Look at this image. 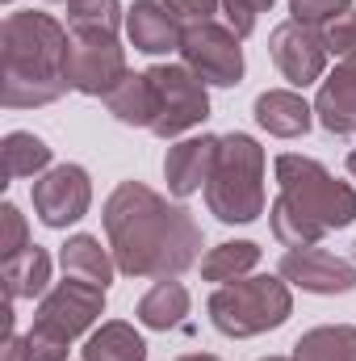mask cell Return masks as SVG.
<instances>
[{
  "label": "cell",
  "instance_id": "6da1fadb",
  "mask_svg": "<svg viewBox=\"0 0 356 361\" xmlns=\"http://www.w3.org/2000/svg\"><path fill=\"white\" fill-rule=\"evenodd\" d=\"M105 235L117 269L130 277H177L201 248V227L193 214L184 206H168L139 180H122L105 202Z\"/></svg>",
  "mask_w": 356,
  "mask_h": 361
},
{
  "label": "cell",
  "instance_id": "7a4b0ae2",
  "mask_svg": "<svg viewBox=\"0 0 356 361\" xmlns=\"http://www.w3.org/2000/svg\"><path fill=\"white\" fill-rule=\"evenodd\" d=\"M68 34L46 13H8L0 25V55H4V92L0 101L8 109L25 105H51L68 92L63 59H68Z\"/></svg>",
  "mask_w": 356,
  "mask_h": 361
},
{
  "label": "cell",
  "instance_id": "3957f363",
  "mask_svg": "<svg viewBox=\"0 0 356 361\" xmlns=\"http://www.w3.org/2000/svg\"><path fill=\"white\" fill-rule=\"evenodd\" d=\"M205 202L222 223H252L265 214V152L248 135L218 139V160L205 180Z\"/></svg>",
  "mask_w": 356,
  "mask_h": 361
},
{
  "label": "cell",
  "instance_id": "277c9868",
  "mask_svg": "<svg viewBox=\"0 0 356 361\" xmlns=\"http://www.w3.org/2000/svg\"><path fill=\"white\" fill-rule=\"evenodd\" d=\"M293 298L285 277H239L214 290L210 298V319L227 336H260L289 319Z\"/></svg>",
  "mask_w": 356,
  "mask_h": 361
},
{
  "label": "cell",
  "instance_id": "5b68a950",
  "mask_svg": "<svg viewBox=\"0 0 356 361\" xmlns=\"http://www.w3.org/2000/svg\"><path fill=\"white\" fill-rule=\"evenodd\" d=\"M276 180H281V197H285L293 210H302L314 227L336 231V227L356 223L352 185L336 180L319 160H306V156H281V160H276Z\"/></svg>",
  "mask_w": 356,
  "mask_h": 361
},
{
  "label": "cell",
  "instance_id": "8992f818",
  "mask_svg": "<svg viewBox=\"0 0 356 361\" xmlns=\"http://www.w3.org/2000/svg\"><path fill=\"white\" fill-rule=\"evenodd\" d=\"M151 92H155V122L151 130L160 139H177L189 126H197L210 114V97H205V80L180 63H155L147 72Z\"/></svg>",
  "mask_w": 356,
  "mask_h": 361
},
{
  "label": "cell",
  "instance_id": "52a82bcc",
  "mask_svg": "<svg viewBox=\"0 0 356 361\" xmlns=\"http://www.w3.org/2000/svg\"><path fill=\"white\" fill-rule=\"evenodd\" d=\"M105 311V286H92L80 277H68L59 281L42 302H38V315H34V328L72 345L84 328H92Z\"/></svg>",
  "mask_w": 356,
  "mask_h": 361
},
{
  "label": "cell",
  "instance_id": "ba28073f",
  "mask_svg": "<svg viewBox=\"0 0 356 361\" xmlns=\"http://www.w3.org/2000/svg\"><path fill=\"white\" fill-rule=\"evenodd\" d=\"M63 80L68 89L89 92V97H109L126 80V55L113 34H76L63 59Z\"/></svg>",
  "mask_w": 356,
  "mask_h": 361
},
{
  "label": "cell",
  "instance_id": "9c48e42d",
  "mask_svg": "<svg viewBox=\"0 0 356 361\" xmlns=\"http://www.w3.org/2000/svg\"><path fill=\"white\" fill-rule=\"evenodd\" d=\"M180 55H184V68L197 72L205 85L231 89V85H239V76H243V51H239V38H235L227 25L193 21V25L180 34Z\"/></svg>",
  "mask_w": 356,
  "mask_h": 361
},
{
  "label": "cell",
  "instance_id": "30bf717a",
  "mask_svg": "<svg viewBox=\"0 0 356 361\" xmlns=\"http://www.w3.org/2000/svg\"><path fill=\"white\" fill-rule=\"evenodd\" d=\"M92 185L80 164H59L46 177L34 180V210L46 227H68L89 214Z\"/></svg>",
  "mask_w": 356,
  "mask_h": 361
},
{
  "label": "cell",
  "instance_id": "8fae6325",
  "mask_svg": "<svg viewBox=\"0 0 356 361\" xmlns=\"http://www.w3.org/2000/svg\"><path fill=\"white\" fill-rule=\"evenodd\" d=\"M268 47H272V59L285 72V80L298 85V89L314 85L323 76V68H327V47H323V34L314 25L285 21V25L272 30V42Z\"/></svg>",
  "mask_w": 356,
  "mask_h": 361
},
{
  "label": "cell",
  "instance_id": "7c38bea8",
  "mask_svg": "<svg viewBox=\"0 0 356 361\" xmlns=\"http://www.w3.org/2000/svg\"><path fill=\"white\" fill-rule=\"evenodd\" d=\"M281 277L310 290V294H348L356 290V265L344 257H331L323 248H293L281 261Z\"/></svg>",
  "mask_w": 356,
  "mask_h": 361
},
{
  "label": "cell",
  "instance_id": "4fadbf2b",
  "mask_svg": "<svg viewBox=\"0 0 356 361\" xmlns=\"http://www.w3.org/2000/svg\"><path fill=\"white\" fill-rule=\"evenodd\" d=\"M214 160H218V139L214 135H201V139H184L168 152L164 160V177H168V189L177 197H189L197 193L210 173H214Z\"/></svg>",
  "mask_w": 356,
  "mask_h": 361
},
{
  "label": "cell",
  "instance_id": "5bb4252c",
  "mask_svg": "<svg viewBox=\"0 0 356 361\" xmlns=\"http://www.w3.org/2000/svg\"><path fill=\"white\" fill-rule=\"evenodd\" d=\"M126 30H130L134 51H147V55L180 51V34H184L177 25V13L168 4H155V0H134V8L126 17Z\"/></svg>",
  "mask_w": 356,
  "mask_h": 361
},
{
  "label": "cell",
  "instance_id": "9a60e30c",
  "mask_svg": "<svg viewBox=\"0 0 356 361\" xmlns=\"http://www.w3.org/2000/svg\"><path fill=\"white\" fill-rule=\"evenodd\" d=\"M314 114H319V122L331 135H352L356 130V59H344L323 80L319 101H314Z\"/></svg>",
  "mask_w": 356,
  "mask_h": 361
},
{
  "label": "cell",
  "instance_id": "2e32d148",
  "mask_svg": "<svg viewBox=\"0 0 356 361\" xmlns=\"http://www.w3.org/2000/svg\"><path fill=\"white\" fill-rule=\"evenodd\" d=\"M310 105L298 97V92L272 89L256 97V122L265 126L268 135H281V139H298L310 130Z\"/></svg>",
  "mask_w": 356,
  "mask_h": 361
},
{
  "label": "cell",
  "instance_id": "e0dca14e",
  "mask_svg": "<svg viewBox=\"0 0 356 361\" xmlns=\"http://www.w3.org/2000/svg\"><path fill=\"white\" fill-rule=\"evenodd\" d=\"M0 281H4V294H8V298H34V294H42L46 281H51V257H46L38 244H30V248L4 257Z\"/></svg>",
  "mask_w": 356,
  "mask_h": 361
},
{
  "label": "cell",
  "instance_id": "ac0fdd59",
  "mask_svg": "<svg viewBox=\"0 0 356 361\" xmlns=\"http://www.w3.org/2000/svg\"><path fill=\"white\" fill-rule=\"evenodd\" d=\"M184 315H189V290H184L180 281H172V277H160V281L143 294V302H139V319H143L147 328H155V332L177 328Z\"/></svg>",
  "mask_w": 356,
  "mask_h": 361
},
{
  "label": "cell",
  "instance_id": "d6986e66",
  "mask_svg": "<svg viewBox=\"0 0 356 361\" xmlns=\"http://www.w3.org/2000/svg\"><path fill=\"white\" fill-rule=\"evenodd\" d=\"M84 361H147V345L130 324H101V332H92L89 345L80 349Z\"/></svg>",
  "mask_w": 356,
  "mask_h": 361
},
{
  "label": "cell",
  "instance_id": "ffe728a7",
  "mask_svg": "<svg viewBox=\"0 0 356 361\" xmlns=\"http://www.w3.org/2000/svg\"><path fill=\"white\" fill-rule=\"evenodd\" d=\"M59 261H63V273L68 277H80V281H92V286H109L113 265H117V261H109V252L92 235H72L63 244V257Z\"/></svg>",
  "mask_w": 356,
  "mask_h": 361
},
{
  "label": "cell",
  "instance_id": "44dd1931",
  "mask_svg": "<svg viewBox=\"0 0 356 361\" xmlns=\"http://www.w3.org/2000/svg\"><path fill=\"white\" fill-rule=\"evenodd\" d=\"M105 101H109V114L117 122H126V126H151L155 122V92H151L147 72L143 76H126Z\"/></svg>",
  "mask_w": 356,
  "mask_h": 361
},
{
  "label": "cell",
  "instance_id": "7402d4cb",
  "mask_svg": "<svg viewBox=\"0 0 356 361\" xmlns=\"http://www.w3.org/2000/svg\"><path fill=\"white\" fill-rule=\"evenodd\" d=\"M293 361H356V328H314L293 345Z\"/></svg>",
  "mask_w": 356,
  "mask_h": 361
},
{
  "label": "cell",
  "instance_id": "603a6c76",
  "mask_svg": "<svg viewBox=\"0 0 356 361\" xmlns=\"http://www.w3.org/2000/svg\"><path fill=\"white\" fill-rule=\"evenodd\" d=\"M0 152H4V180L34 177V173H42L51 164V147L30 130H13Z\"/></svg>",
  "mask_w": 356,
  "mask_h": 361
},
{
  "label": "cell",
  "instance_id": "cb8c5ba5",
  "mask_svg": "<svg viewBox=\"0 0 356 361\" xmlns=\"http://www.w3.org/2000/svg\"><path fill=\"white\" fill-rule=\"evenodd\" d=\"M256 265H260V248L248 244V240H235V244H218L201 261V277L205 281H239L243 273H252Z\"/></svg>",
  "mask_w": 356,
  "mask_h": 361
},
{
  "label": "cell",
  "instance_id": "d4e9b609",
  "mask_svg": "<svg viewBox=\"0 0 356 361\" xmlns=\"http://www.w3.org/2000/svg\"><path fill=\"white\" fill-rule=\"evenodd\" d=\"M268 219H272V235H276L285 248H314V244L327 235V231H323V227H314L302 210H293L285 197H276V202H272Z\"/></svg>",
  "mask_w": 356,
  "mask_h": 361
},
{
  "label": "cell",
  "instance_id": "484cf974",
  "mask_svg": "<svg viewBox=\"0 0 356 361\" xmlns=\"http://www.w3.org/2000/svg\"><path fill=\"white\" fill-rule=\"evenodd\" d=\"M122 21L117 0H72L68 4V30L72 34H113Z\"/></svg>",
  "mask_w": 356,
  "mask_h": 361
},
{
  "label": "cell",
  "instance_id": "4316f807",
  "mask_svg": "<svg viewBox=\"0 0 356 361\" xmlns=\"http://www.w3.org/2000/svg\"><path fill=\"white\" fill-rule=\"evenodd\" d=\"M323 47H327V55L356 59V13H352V8L323 25Z\"/></svg>",
  "mask_w": 356,
  "mask_h": 361
},
{
  "label": "cell",
  "instance_id": "83f0119b",
  "mask_svg": "<svg viewBox=\"0 0 356 361\" xmlns=\"http://www.w3.org/2000/svg\"><path fill=\"white\" fill-rule=\"evenodd\" d=\"M348 8H352V0H289L293 21H302V25H327Z\"/></svg>",
  "mask_w": 356,
  "mask_h": 361
},
{
  "label": "cell",
  "instance_id": "f1b7e54d",
  "mask_svg": "<svg viewBox=\"0 0 356 361\" xmlns=\"http://www.w3.org/2000/svg\"><path fill=\"white\" fill-rule=\"evenodd\" d=\"M272 8V0H222V13H227V30L235 38H248L256 30V17Z\"/></svg>",
  "mask_w": 356,
  "mask_h": 361
},
{
  "label": "cell",
  "instance_id": "f546056e",
  "mask_svg": "<svg viewBox=\"0 0 356 361\" xmlns=\"http://www.w3.org/2000/svg\"><path fill=\"white\" fill-rule=\"evenodd\" d=\"M21 248H30L25 244V219H21V210L13 202H4L0 206V257H13Z\"/></svg>",
  "mask_w": 356,
  "mask_h": 361
},
{
  "label": "cell",
  "instance_id": "4dcf8cb0",
  "mask_svg": "<svg viewBox=\"0 0 356 361\" xmlns=\"http://www.w3.org/2000/svg\"><path fill=\"white\" fill-rule=\"evenodd\" d=\"M25 357L30 361H68V345L55 341V336H46V332H38V328H30V336H25Z\"/></svg>",
  "mask_w": 356,
  "mask_h": 361
},
{
  "label": "cell",
  "instance_id": "1f68e13d",
  "mask_svg": "<svg viewBox=\"0 0 356 361\" xmlns=\"http://www.w3.org/2000/svg\"><path fill=\"white\" fill-rule=\"evenodd\" d=\"M164 4L184 21H210L218 13V0H164Z\"/></svg>",
  "mask_w": 356,
  "mask_h": 361
},
{
  "label": "cell",
  "instance_id": "d6a6232c",
  "mask_svg": "<svg viewBox=\"0 0 356 361\" xmlns=\"http://www.w3.org/2000/svg\"><path fill=\"white\" fill-rule=\"evenodd\" d=\"M180 361H218V357H210V353H189V357H180Z\"/></svg>",
  "mask_w": 356,
  "mask_h": 361
},
{
  "label": "cell",
  "instance_id": "836d02e7",
  "mask_svg": "<svg viewBox=\"0 0 356 361\" xmlns=\"http://www.w3.org/2000/svg\"><path fill=\"white\" fill-rule=\"evenodd\" d=\"M348 173H352V177H356V152H352V156H348Z\"/></svg>",
  "mask_w": 356,
  "mask_h": 361
},
{
  "label": "cell",
  "instance_id": "e575fe53",
  "mask_svg": "<svg viewBox=\"0 0 356 361\" xmlns=\"http://www.w3.org/2000/svg\"><path fill=\"white\" fill-rule=\"evenodd\" d=\"M265 361H285V357H265Z\"/></svg>",
  "mask_w": 356,
  "mask_h": 361
},
{
  "label": "cell",
  "instance_id": "d590c367",
  "mask_svg": "<svg viewBox=\"0 0 356 361\" xmlns=\"http://www.w3.org/2000/svg\"><path fill=\"white\" fill-rule=\"evenodd\" d=\"M68 4H72V0H68Z\"/></svg>",
  "mask_w": 356,
  "mask_h": 361
}]
</instances>
